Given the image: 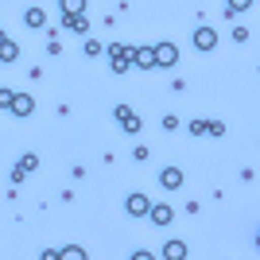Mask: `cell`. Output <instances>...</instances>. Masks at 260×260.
Masks as SVG:
<instances>
[{"label": "cell", "mask_w": 260, "mask_h": 260, "mask_svg": "<svg viewBox=\"0 0 260 260\" xmlns=\"http://www.w3.org/2000/svg\"><path fill=\"white\" fill-rule=\"evenodd\" d=\"M109 58H113V70L124 74V70L132 66V47L128 43H113V47H109Z\"/></svg>", "instance_id": "cell-1"}, {"label": "cell", "mask_w": 260, "mask_h": 260, "mask_svg": "<svg viewBox=\"0 0 260 260\" xmlns=\"http://www.w3.org/2000/svg\"><path fill=\"white\" fill-rule=\"evenodd\" d=\"M148 214H152V225H159V229H167L175 221V210L167 206V202H152L148 206Z\"/></svg>", "instance_id": "cell-2"}, {"label": "cell", "mask_w": 260, "mask_h": 260, "mask_svg": "<svg viewBox=\"0 0 260 260\" xmlns=\"http://www.w3.org/2000/svg\"><path fill=\"white\" fill-rule=\"evenodd\" d=\"M152 51H155V66H175L179 62V47L175 43H155Z\"/></svg>", "instance_id": "cell-3"}, {"label": "cell", "mask_w": 260, "mask_h": 260, "mask_svg": "<svg viewBox=\"0 0 260 260\" xmlns=\"http://www.w3.org/2000/svg\"><path fill=\"white\" fill-rule=\"evenodd\" d=\"M132 66H140V70H155V51H152V47H132Z\"/></svg>", "instance_id": "cell-4"}, {"label": "cell", "mask_w": 260, "mask_h": 260, "mask_svg": "<svg viewBox=\"0 0 260 260\" xmlns=\"http://www.w3.org/2000/svg\"><path fill=\"white\" fill-rule=\"evenodd\" d=\"M194 47L198 51H217V31L214 27H198L194 31Z\"/></svg>", "instance_id": "cell-5"}, {"label": "cell", "mask_w": 260, "mask_h": 260, "mask_svg": "<svg viewBox=\"0 0 260 260\" xmlns=\"http://www.w3.org/2000/svg\"><path fill=\"white\" fill-rule=\"evenodd\" d=\"M12 113H16V117H31V113H35V101L27 98V93H12Z\"/></svg>", "instance_id": "cell-6"}, {"label": "cell", "mask_w": 260, "mask_h": 260, "mask_svg": "<svg viewBox=\"0 0 260 260\" xmlns=\"http://www.w3.org/2000/svg\"><path fill=\"white\" fill-rule=\"evenodd\" d=\"M117 120L124 124V132H140V117H136L128 105H117Z\"/></svg>", "instance_id": "cell-7"}, {"label": "cell", "mask_w": 260, "mask_h": 260, "mask_svg": "<svg viewBox=\"0 0 260 260\" xmlns=\"http://www.w3.org/2000/svg\"><path fill=\"white\" fill-rule=\"evenodd\" d=\"M148 206H152L148 194H128V202H124V210H128L132 217H144V214H148Z\"/></svg>", "instance_id": "cell-8"}, {"label": "cell", "mask_w": 260, "mask_h": 260, "mask_svg": "<svg viewBox=\"0 0 260 260\" xmlns=\"http://www.w3.org/2000/svg\"><path fill=\"white\" fill-rule=\"evenodd\" d=\"M159 183L167 186V190H179V186H183V171H179V167H163V171H159Z\"/></svg>", "instance_id": "cell-9"}, {"label": "cell", "mask_w": 260, "mask_h": 260, "mask_svg": "<svg viewBox=\"0 0 260 260\" xmlns=\"http://www.w3.org/2000/svg\"><path fill=\"white\" fill-rule=\"evenodd\" d=\"M66 27H70V31H89V20H86V12H78V16H66Z\"/></svg>", "instance_id": "cell-10"}, {"label": "cell", "mask_w": 260, "mask_h": 260, "mask_svg": "<svg viewBox=\"0 0 260 260\" xmlns=\"http://www.w3.org/2000/svg\"><path fill=\"white\" fill-rule=\"evenodd\" d=\"M58 8L62 16H78V12H86V0H58Z\"/></svg>", "instance_id": "cell-11"}, {"label": "cell", "mask_w": 260, "mask_h": 260, "mask_svg": "<svg viewBox=\"0 0 260 260\" xmlns=\"http://www.w3.org/2000/svg\"><path fill=\"white\" fill-rule=\"evenodd\" d=\"M16 54H20V47L12 43V39H4V43H0V62H16Z\"/></svg>", "instance_id": "cell-12"}, {"label": "cell", "mask_w": 260, "mask_h": 260, "mask_svg": "<svg viewBox=\"0 0 260 260\" xmlns=\"http://www.w3.org/2000/svg\"><path fill=\"white\" fill-rule=\"evenodd\" d=\"M23 20H27V27H43L47 16H43V8H27V16H23Z\"/></svg>", "instance_id": "cell-13"}, {"label": "cell", "mask_w": 260, "mask_h": 260, "mask_svg": "<svg viewBox=\"0 0 260 260\" xmlns=\"http://www.w3.org/2000/svg\"><path fill=\"white\" fill-rule=\"evenodd\" d=\"M163 256H186V245L183 241H167V245H163Z\"/></svg>", "instance_id": "cell-14"}, {"label": "cell", "mask_w": 260, "mask_h": 260, "mask_svg": "<svg viewBox=\"0 0 260 260\" xmlns=\"http://www.w3.org/2000/svg\"><path fill=\"white\" fill-rule=\"evenodd\" d=\"M58 256H62V260H82V256H86V252H82V249H74V245H70V249H58Z\"/></svg>", "instance_id": "cell-15"}, {"label": "cell", "mask_w": 260, "mask_h": 260, "mask_svg": "<svg viewBox=\"0 0 260 260\" xmlns=\"http://www.w3.org/2000/svg\"><path fill=\"white\" fill-rule=\"evenodd\" d=\"M252 0H229V12H249Z\"/></svg>", "instance_id": "cell-16"}, {"label": "cell", "mask_w": 260, "mask_h": 260, "mask_svg": "<svg viewBox=\"0 0 260 260\" xmlns=\"http://www.w3.org/2000/svg\"><path fill=\"white\" fill-rule=\"evenodd\" d=\"M86 54H89V58H98V54H101V43H98V39H86Z\"/></svg>", "instance_id": "cell-17"}, {"label": "cell", "mask_w": 260, "mask_h": 260, "mask_svg": "<svg viewBox=\"0 0 260 260\" xmlns=\"http://www.w3.org/2000/svg\"><path fill=\"white\" fill-rule=\"evenodd\" d=\"M20 167H23V171H35V167H39V159H35V155H23Z\"/></svg>", "instance_id": "cell-18"}, {"label": "cell", "mask_w": 260, "mask_h": 260, "mask_svg": "<svg viewBox=\"0 0 260 260\" xmlns=\"http://www.w3.org/2000/svg\"><path fill=\"white\" fill-rule=\"evenodd\" d=\"M163 128H167V132L179 128V117H175V113H167V117H163Z\"/></svg>", "instance_id": "cell-19"}, {"label": "cell", "mask_w": 260, "mask_h": 260, "mask_svg": "<svg viewBox=\"0 0 260 260\" xmlns=\"http://www.w3.org/2000/svg\"><path fill=\"white\" fill-rule=\"evenodd\" d=\"M0 109H12V89H0Z\"/></svg>", "instance_id": "cell-20"}, {"label": "cell", "mask_w": 260, "mask_h": 260, "mask_svg": "<svg viewBox=\"0 0 260 260\" xmlns=\"http://www.w3.org/2000/svg\"><path fill=\"white\" fill-rule=\"evenodd\" d=\"M4 39H8V35H4V31H0V43H4Z\"/></svg>", "instance_id": "cell-21"}]
</instances>
